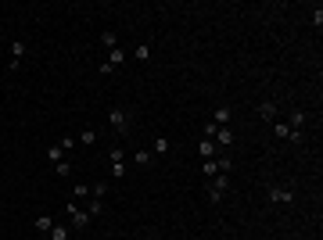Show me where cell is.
I'll use <instances>...</instances> for the list:
<instances>
[{"mask_svg":"<svg viewBox=\"0 0 323 240\" xmlns=\"http://www.w3.org/2000/svg\"><path fill=\"white\" fill-rule=\"evenodd\" d=\"M198 151H201V161H208V158H216V151L219 147L212 144V140H205V136H201V144H198Z\"/></svg>","mask_w":323,"mask_h":240,"instance_id":"30bf717a","label":"cell"},{"mask_svg":"<svg viewBox=\"0 0 323 240\" xmlns=\"http://www.w3.org/2000/svg\"><path fill=\"white\" fill-rule=\"evenodd\" d=\"M226 190H230V172H219L216 179H208V201L212 205H219Z\"/></svg>","mask_w":323,"mask_h":240,"instance_id":"7a4b0ae2","label":"cell"},{"mask_svg":"<svg viewBox=\"0 0 323 240\" xmlns=\"http://www.w3.org/2000/svg\"><path fill=\"white\" fill-rule=\"evenodd\" d=\"M133 54H136L140 61H151V43H140V47H136Z\"/></svg>","mask_w":323,"mask_h":240,"instance_id":"7402d4cb","label":"cell"},{"mask_svg":"<svg viewBox=\"0 0 323 240\" xmlns=\"http://www.w3.org/2000/svg\"><path fill=\"white\" fill-rule=\"evenodd\" d=\"M86 193H90V187H86V183H76V187H72V201L86 197Z\"/></svg>","mask_w":323,"mask_h":240,"instance_id":"603a6c76","label":"cell"},{"mask_svg":"<svg viewBox=\"0 0 323 240\" xmlns=\"http://www.w3.org/2000/svg\"><path fill=\"white\" fill-rule=\"evenodd\" d=\"M151 161H154V154H151V151H136V154H133V165H140V169H147Z\"/></svg>","mask_w":323,"mask_h":240,"instance_id":"5bb4252c","label":"cell"},{"mask_svg":"<svg viewBox=\"0 0 323 240\" xmlns=\"http://www.w3.org/2000/svg\"><path fill=\"white\" fill-rule=\"evenodd\" d=\"M33 229H36V233H51V229H54V219L47 215V211H40V215H36V223H33Z\"/></svg>","mask_w":323,"mask_h":240,"instance_id":"9c48e42d","label":"cell"},{"mask_svg":"<svg viewBox=\"0 0 323 240\" xmlns=\"http://www.w3.org/2000/svg\"><path fill=\"white\" fill-rule=\"evenodd\" d=\"M201 176H205V179H216V176H219V161H216V158L201 161Z\"/></svg>","mask_w":323,"mask_h":240,"instance_id":"8fae6325","label":"cell"},{"mask_svg":"<svg viewBox=\"0 0 323 240\" xmlns=\"http://www.w3.org/2000/svg\"><path fill=\"white\" fill-rule=\"evenodd\" d=\"M151 154H169V140H165V136H154V147H151Z\"/></svg>","mask_w":323,"mask_h":240,"instance_id":"e0dca14e","label":"cell"},{"mask_svg":"<svg viewBox=\"0 0 323 240\" xmlns=\"http://www.w3.org/2000/svg\"><path fill=\"white\" fill-rule=\"evenodd\" d=\"M58 147H61V151H65V154H68V151H72V147H76V140H72V136H65V140H61Z\"/></svg>","mask_w":323,"mask_h":240,"instance_id":"83f0119b","label":"cell"},{"mask_svg":"<svg viewBox=\"0 0 323 240\" xmlns=\"http://www.w3.org/2000/svg\"><path fill=\"white\" fill-rule=\"evenodd\" d=\"M219 161V172H230V169H234V161H230V154H223V158H216Z\"/></svg>","mask_w":323,"mask_h":240,"instance_id":"484cf974","label":"cell"},{"mask_svg":"<svg viewBox=\"0 0 323 240\" xmlns=\"http://www.w3.org/2000/svg\"><path fill=\"white\" fill-rule=\"evenodd\" d=\"M108 122H112L119 133H129V115L122 112V108H112V112H108Z\"/></svg>","mask_w":323,"mask_h":240,"instance_id":"8992f818","label":"cell"},{"mask_svg":"<svg viewBox=\"0 0 323 240\" xmlns=\"http://www.w3.org/2000/svg\"><path fill=\"white\" fill-rule=\"evenodd\" d=\"M226 122H230V108H226V104H219V108H216V115H212V126H226Z\"/></svg>","mask_w":323,"mask_h":240,"instance_id":"4fadbf2b","label":"cell"},{"mask_svg":"<svg viewBox=\"0 0 323 240\" xmlns=\"http://www.w3.org/2000/svg\"><path fill=\"white\" fill-rule=\"evenodd\" d=\"M47 158H51L54 165H58V161H65V151H61L58 144H54V147H47Z\"/></svg>","mask_w":323,"mask_h":240,"instance_id":"ffe728a7","label":"cell"},{"mask_svg":"<svg viewBox=\"0 0 323 240\" xmlns=\"http://www.w3.org/2000/svg\"><path fill=\"white\" fill-rule=\"evenodd\" d=\"M266 197H270V205H294V190L291 187H276V183L266 190Z\"/></svg>","mask_w":323,"mask_h":240,"instance_id":"277c9868","label":"cell"},{"mask_svg":"<svg viewBox=\"0 0 323 240\" xmlns=\"http://www.w3.org/2000/svg\"><path fill=\"white\" fill-rule=\"evenodd\" d=\"M79 144H83V147H94V144H97V133H94V129H83Z\"/></svg>","mask_w":323,"mask_h":240,"instance_id":"d6986e66","label":"cell"},{"mask_svg":"<svg viewBox=\"0 0 323 240\" xmlns=\"http://www.w3.org/2000/svg\"><path fill=\"white\" fill-rule=\"evenodd\" d=\"M126 151H122V147H115V151H112V176H115V183H122L126 179Z\"/></svg>","mask_w":323,"mask_h":240,"instance_id":"5b68a950","label":"cell"},{"mask_svg":"<svg viewBox=\"0 0 323 240\" xmlns=\"http://www.w3.org/2000/svg\"><path fill=\"white\" fill-rule=\"evenodd\" d=\"M122 64H126V50L122 47H112V50H108V61L101 64V76H112V72L122 68Z\"/></svg>","mask_w":323,"mask_h":240,"instance_id":"3957f363","label":"cell"},{"mask_svg":"<svg viewBox=\"0 0 323 240\" xmlns=\"http://www.w3.org/2000/svg\"><path fill=\"white\" fill-rule=\"evenodd\" d=\"M54 172H58L61 179H68V176H72V161H68V158H65V161H58V165H54Z\"/></svg>","mask_w":323,"mask_h":240,"instance_id":"ac0fdd59","label":"cell"},{"mask_svg":"<svg viewBox=\"0 0 323 240\" xmlns=\"http://www.w3.org/2000/svg\"><path fill=\"white\" fill-rule=\"evenodd\" d=\"M65 211H68V229H86V226H90V219H94L90 211H83L76 201H68V205H65Z\"/></svg>","mask_w":323,"mask_h":240,"instance_id":"6da1fadb","label":"cell"},{"mask_svg":"<svg viewBox=\"0 0 323 240\" xmlns=\"http://www.w3.org/2000/svg\"><path fill=\"white\" fill-rule=\"evenodd\" d=\"M258 118H262V122H276V100H262V104H258Z\"/></svg>","mask_w":323,"mask_h":240,"instance_id":"ba28073f","label":"cell"},{"mask_svg":"<svg viewBox=\"0 0 323 240\" xmlns=\"http://www.w3.org/2000/svg\"><path fill=\"white\" fill-rule=\"evenodd\" d=\"M212 144H216V147H230V144H234V129H230V126H219L216 136H212Z\"/></svg>","mask_w":323,"mask_h":240,"instance_id":"52a82bcc","label":"cell"},{"mask_svg":"<svg viewBox=\"0 0 323 240\" xmlns=\"http://www.w3.org/2000/svg\"><path fill=\"white\" fill-rule=\"evenodd\" d=\"M273 136H276V140H288V136H291V126H288V122H273Z\"/></svg>","mask_w":323,"mask_h":240,"instance_id":"9a60e30c","label":"cell"},{"mask_svg":"<svg viewBox=\"0 0 323 240\" xmlns=\"http://www.w3.org/2000/svg\"><path fill=\"white\" fill-rule=\"evenodd\" d=\"M68 233H72V229H68V226H61V223H54V229H51V240H68Z\"/></svg>","mask_w":323,"mask_h":240,"instance_id":"2e32d148","label":"cell"},{"mask_svg":"<svg viewBox=\"0 0 323 240\" xmlns=\"http://www.w3.org/2000/svg\"><path fill=\"white\" fill-rule=\"evenodd\" d=\"M288 140H291V144H302V140H306V133H302V129H291Z\"/></svg>","mask_w":323,"mask_h":240,"instance_id":"4316f807","label":"cell"},{"mask_svg":"<svg viewBox=\"0 0 323 240\" xmlns=\"http://www.w3.org/2000/svg\"><path fill=\"white\" fill-rule=\"evenodd\" d=\"M104 193H108V183H94V187H90V197H101V201H104Z\"/></svg>","mask_w":323,"mask_h":240,"instance_id":"44dd1931","label":"cell"},{"mask_svg":"<svg viewBox=\"0 0 323 240\" xmlns=\"http://www.w3.org/2000/svg\"><path fill=\"white\" fill-rule=\"evenodd\" d=\"M101 43H104V47H108V50H112V47H119V40H115V32H104V36H101Z\"/></svg>","mask_w":323,"mask_h":240,"instance_id":"d4e9b609","label":"cell"},{"mask_svg":"<svg viewBox=\"0 0 323 240\" xmlns=\"http://www.w3.org/2000/svg\"><path fill=\"white\" fill-rule=\"evenodd\" d=\"M306 122H309V115L302 112V108H294V112H291V118H288V126H291V129H302Z\"/></svg>","mask_w":323,"mask_h":240,"instance_id":"7c38bea8","label":"cell"},{"mask_svg":"<svg viewBox=\"0 0 323 240\" xmlns=\"http://www.w3.org/2000/svg\"><path fill=\"white\" fill-rule=\"evenodd\" d=\"M90 215H101V211H104V201H101V197H94V201H90Z\"/></svg>","mask_w":323,"mask_h":240,"instance_id":"cb8c5ba5","label":"cell"}]
</instances>
